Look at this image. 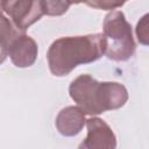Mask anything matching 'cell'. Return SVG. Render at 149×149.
I'll list each match as a JSON object with an SVG mask.
<instances>
[{"label": "cell", "instance_id": "cell-3", "mask_svg": "<svg viewBox=\"0 0 149 149\" xmlns=\"http://www.w3.org/2000/svg\"><path fill=\"white\" fill-rule=\"evenodd\" d=\"M102 35L106 41L105 55L115 62L128 61L136 50L132 26L121 10L108 13L102 23Z\"/></svg>", "mask_w": 149, "mask_h": 149}, {"label": "cell", "instance_id": "cell-5", "mask_svg": "<svg viewBox=\"0 0 149 149\" xmlns=\"http://www.w3.org/2000/svg\"><path fill=\"white\" fill-rule=\"evenodd\" d=\"M37 54L38 48L35 40L21 31L10 41L7 49L1 54V62L5 61L6 56H9L12 63L16 68H29L35 63Z\"/></svg>", "mask_w": 149, "mask_h": 149}, {"label": "cell", "instance_id": "cell-6", "mask_svg": "<svg viewBox=\"0 0 149 149\" xmlns=\"http://www.w3.org/2000/svg\"><path fill=\"white\" fill-rule=\"evenodd\" d=\"M87 135L78 149H116V136L112 128L100 118L86 120Z\"/></svg>", "mask_w": 149, "mask_h": 149}, {"label": "cell", "instance_id": "cell-4", "mask_svg": "<svg viewBox=\"0 0 149 149\" xmlns=\"http://www.w3.org/2000/svg\"><path fill=\"white\" fill-rule=\"evenodd\" d=\"M1 8L2 14H7L12 23L23 33L44 14L42 1L36 0H3L1 1Z\"/></svg>", "mask_w": 149, "mask_h": 149}, {"label": "cell", "instance_id": "cell-8", "mask_svg": "<svg viewBox=\"0 0 149 149\" xmlns=\"http://www.w3.org/2000/svg\"><path fill=\"white\" fill-rule=\"evenodd\" d=\"M71 5H72V2H70V1H50V0L42 1L43 13L45 15H50V16L64 14Z\"/></svg>", "mask_w": 149, "mask_h": 149}, {"label": "cell", "instance_id": "cell-2", "mask_svg": "<svg viewBox=\"0 0 149 149\" xmlns=\"http://www.w3.org/2000/svg\"><path fill=\"white\" fill-rule=\"evenodd\" d=\"M69 93L77 106L87 115H99L107 111L119 109L128 100L127 88L116 81H98L90 74L74 78Z\"/></svg>", "mask_w": 149, "mask_h": 149}, {"label": "cell", "instance_id": "cell-10", "mask_svg": "<svg viewBox=\"0 0 149 149\" xmlns=\"http://www.w3.org/2000/svg\"><path fill=\"white\" fill-rule=\"evenodd\" d=\"M125 2H114V1H93V2H86V5L99 8V9H115L118 7H121Z\"/></svg>", "mask_w": 149, "mask_h": 149}, {"label": "cell", "instance_id": "cell-1", "mask_svg": "<svg viewBox=\"0 0 149 149\" xmlns=\"http://www.w3.org/2000/svg\"><path fill=\"white\" fill-rule=\"evenodd\" d=\"M105 50L106 41L100 33L59 37L47 52L49 70L56 77L68 76L78 65L98 61Z\"/></svg>", "mask_w": 149, "mask_h": 149}, {"label": "cell", "instance_id": "cell-9", "mask_svg": "<svg viewBox=\"0 0 149 149\" xmlns=\"http://www.w3.org/2000/svg\"><path fill=\"white\" fill-rule=\"evenodd\" d=\"M135 34L140 44L149 47V13L144 14L137 21L135 27Z\"/></svg>", "mask_w": 149, "mask_h": 149}, {"label": "cell", "instance_id": "cell-7", "mask_svg": "<svg viewBox=\"0 0 149 149\" xmlns=\"http://www.w3.org/2000/svg\"><path fill=\"white\" fill-rule=\"evenodd\" d=\"M86 123L85 113L78 106H68L59 111L56 116V128L63 136L71 137L78 135Z\"/></svg>", "mask_w": 149, "mask_h": 149}]
</instances>
